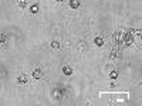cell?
Returning a JSON list of instances; mask_svg holds the SVG:
<instances>
[{"label":"cell","instance_id":"obj_5","mask_svg":"<svg viewBox=\"0 0 142 106\" xmlns=\"http://www.w3.org/2000/svg\"><path fill=\"white\" fill-rule=\"evenodd\" d=\"M94 43H95V45H98V47H102V45H104V40H102L101 37H95V38H94Z\"/></svg>","mask_w":142,"mask_h":106},{"label":"cell","instance_id":"obj_4","mask_svg":"<svg viewBox=\"0 0 142 106\" xmlns=\"http://www.w3.org/2000/svg\"><path fill=\"white\" fill-rule=\"evenodd\" d=\"M70 7H71V9H78L80 0H70Z\"/></svg>","mask_w":142,"mask_h":106},{"label":"cell","instance_id":"obj_6","mask_svg":"<svg viewBox=\"0 0 142 106\" xmlns=\"http://www.w3.org/2000/svg\"><path fill=\"white\" fill-rule=\"evenodd\" d=\"M17 81H19V84H23V85L29 82V79H27V76H26V75H20V76H19V79H17Z\"/></svg>","mask_w":142,"mask_h":106},{"label":"cell","instance_id":"obj_12","mask_svg":"<svg viewBox=\"0 0 142 106\" xmlns=\"http://www.w3.org/2000/svg\"><path fill=\"white\" fill-rule=\"evenodd\" d=\"M117 76H118V72H117V71H112V72L110 74L111 79H117Z\"/></svg>","mask_w":142,"mask_h":106},{"label":"cell","instance_id":"obj_2","mask_svg":"<svg viewBox=\"0 0 142 106\" xmlns=\"http://www.w3.org/2000/svg\"><path fill=\"white\" fill-rule=\"evenodd\" d=\"M53 95H54V98H58V99H60L63 95H65V88H63V86H57V88H54Z\"/></svg>","mask_w":142,"mask_h":106},{"label":"cell","instance_id":"obj_9","mask_svg":"<svg viewBox=\"0 0 142 106\" xmlns=\"http://www.w3.org/2000/svg\"><path fill=\"white\" fill-rule=\"evenodd\" d=\"M30 11H31L33 14H36L38 11V4H33L31 7H30Z\"/></svg>","mask_w":142,"mask_h":106},{"label":"cell","instance_id":"obj_13","mask_svg":"<svg viewBox=\"0 0 142 106\" xmlns=\"http://www.w3.org/2000/svg\"><path fill=\"white\" fill-rule=\"evenodd\" d=\"M57 1H64V0H57Z\"/></svg>","mask_w":142,"mask_h":106},{"label":"cell","instance_id":"obj_1","mask_svg":"<svg viewBox=\"0 0 142 106\" xmlns=\"http://www.w3.org/2000/svg\"><path fill=\"white\" fill-rule=\"evenodd\" d=\"M33 78H34V79H38V81L44 79V72H43V69H41V68H34V71H33Z\"/></svg>","mask_w":142,"mask_h":106},{"label":"cell","instance_id":"obj_7","mask_svg":"<svg viewBox=\"0 0 142 106\" xmlns=\"http://www.w3.org/2000/svg\"><path fill=\"white\" fill-rule=\"evenodd\" d=\"M6 41H7V38H6V34L0 33V45H6Z\"/></svg>","mask_w":142,"mask_h":106},{"label":"cell","instance_id":"obj_11","mask_svg":"<svg viewBox=\"0 0 142 106\" xmlns=\"http://www.w3.org/2000/svg\"><path fill=\"white\" fill-rule=\"evenodd\" d=\"M51 47H53L54 50H60V44H58L57 41H53V43H51Z\"/></svg>","mask_w":142,"mask_h":106},{"label":"cell","instance_id":"obj_8","mask_svg":"<svg viewBox=\"0 0 142 106\" xmlns=\"http://www.w3.org/2000/svg\"><path fill=\"white\" fill-rule=\"evenodd\" d=\"M63 72L65 74V75H71V74H73V68H71V67H64Z\"/></svg>","mask_w":142,"mask_h":106},{"label":"cell","instance_id":"obj_10","mask_svg":"<svg viewBox=\"0 0 142 106\" xmlns=\"http://www.w3.org/2000/svg\"><path fill=\"white\" fill-rule=\"evenodd\" d=\"M17 4H19V7H20V9H24V7H26V0H19V3H17Z\"/></svg>","mask_w":142,"mask_h":106},{"label":"cell","instance_id":"obj_3","mask_svg":"<svg viewBox=\"0 0 142 106\" xmlns=\"http://www.w3.org/2000/svg\"><path fill=\"white\" fill-rule=\"evenodd\" d=\"M110 57L112 58V60H118V58H119V51H118L117 48H114V50L111 51V55H110Z\"/></svg>","mask_w":142,"mask_h":106}]
</instances>
